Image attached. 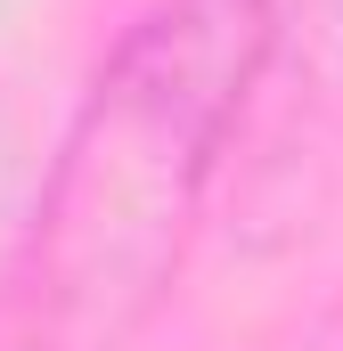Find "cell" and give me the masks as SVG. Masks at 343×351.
Listing matches in <instances>:
<instances>
[{"mask_svg": "<svg viewBox=\"0 0 343 351\" xmlns=\"http://www.w3.org/2000/svg\"><path fill=\"white\" fill-rule=\"evenodd\" d=\"M270 41V0H156L98 66L33 237L41 327L58 351H115L156 311Z\"/></svg>", "mask_w": 343, "mask_h": 351, "instance_id": "cell-1", "label": "cell"}]
</instances>
